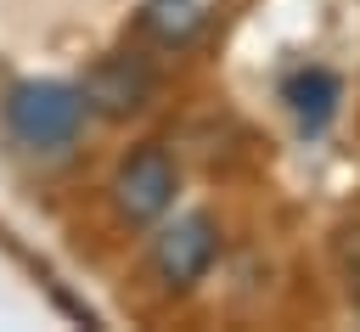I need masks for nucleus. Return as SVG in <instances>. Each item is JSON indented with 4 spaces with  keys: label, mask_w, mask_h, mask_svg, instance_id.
I'll list each match as a JSON object with an SVG mask.
<instances>
[{
    "label": "nucleus",
    "mask_w": 360,
    "mask_h": 332,
    "mask_svg": "<svg viewBox=\"0 0 360 332\" xmlns=\"http://www.w3.org/2000/svg\"><path fill=\"white\" fill-rule=\"evenodd\" d=\"M6 124L22 146H68L84 124V96L56 79H28L6 96Z\"/></svg>",
    "instance_id": "nucleus-1"
},
{
    "label": "nucleus",
    "mask_w": 360,
    "mask_h": 332,
    "mask_svg": "<svg viewBox=\"0 0 360 332\" xmlns=\"http://www.w3.org/2000/svg\"><path fill=\"white\" fill-rule=\"evenodd\" d=\"M219 253V231L208 214H180L174 225H163L152 236V270L169 281V287H191Z\"/></svg>",
    "instance_id": "nucleus-2"
},
{
    "label": "nucleus",
    "mask_w": 360,
    "mask_h": 332,
    "mask_svg": "<svg viewBox=\"0 0 360 332\" xmlns=\"http://www.w3.org/2000/svg\"><path fill=\"white\" fill-rule=\"evenodd\" d=\"M112 203L124 219H158L174 203V163L158 146H141L124 158V169L112 174Z\"/></svg>",
    "instance_id": "nucleus-3"
},
{
    "label": "nucleus",
    "mask_w": 360,
    "mask_h": 332,
    "mask_svg": "<svg viewBox=\"0 0 360 332\" xmlns=\"http://www.w3.org/2000/svg\"><path fill=\"white\" fill-rule=\"evenodd\" d=\"M84 107H101V113H112V118H124V113H135L146 96H152V73L141 68V62H129V56H112V62H101L90 79H84Z\"/></svg>",
    "instance_id": "nucleus-4"
},
{
    "label": "nucleus",
    "mask_w": 360,
    "mask_h": 332,
    "mask_svg": "<svg viewBox=\"0 0 360 332\" xmlns=\"http://www.w3.org/2000/svg\"><path fill=\"white\" fill-rule=\"evenodd\" d=\"M214 17H219V0H146L141 6V34L158 39V45H169V51H180Z\"/></svg>",
    "instance_id": "nucleus-5"
},
{
    "label": "nucleus",
    "mask_w": 360,
    "mask_h": 332,
    "mask_svg": "<svg viewBox=\"0 0 360 332\" xmlns=\"http://www.w3.org/2000/svg\"><path fill=\"white\" fill-rule=\"evenodd\" d=\"M281 101L292 107V118H298L304 129H321V124L332 118V107H338V79H332L326 68H298V73L281 84Z\"/></svg>",
    "instance_id": "nucleus-6"
}]
</instances>
